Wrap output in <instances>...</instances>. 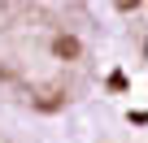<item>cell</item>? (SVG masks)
<instances>
[{
  "instance_id": "1",
  "label": "cell",
  "mask_w": 148,
  "mask_h": 143,
  "mask_svg": "<svg viewBox=\"0 0 148 143\" xmlns=\"http://www.w3.org/2000/svg\"><path fill=\"white\" fill-rule=\"evenodd\" d=\"M96 74L87 0H0V87L35 108L74 104Z\"/></svg>"
},
{
  "instance_id": "2",
  "label": "cell",
  "mask_w": 148,
  "mask_h": 143,
  "mask_svg": "<svg viewBox=\"0 0 148 143\" xmlns=\"http://www.w3.org/2000/svg\"><path fill=\"white\" fill-rule=\"evenodd\" d=\"M118 5H122V9H139V5H144V0H118Z\"/></svg>"
},
{
  "instance_id": "3",
  "label": "cell",
  "mask_w": 148,
  "mask_h": 143,
  "mask_svg": "<svg viewBox=\"0 0 148 143\" xmlns=\"http://www.w3.org/2000/svg\"><path fill=\"white\" fill-rule=\"evenodd\" d=\"M0 143H5V139H0Z\"/></svg>"
}]
</instances>
